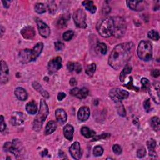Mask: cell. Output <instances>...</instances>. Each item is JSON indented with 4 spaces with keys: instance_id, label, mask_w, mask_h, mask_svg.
<instances>
[{
    "instance_id": "cell-1",
    "label": "cell",
    "mask_w": 160,
    "mask_h": 160,
    "mask_svg": "<svg viewBox=\"0 0 160 160\" xmlns=\"http://www.w3.org/2000/svg\"><path fill=\"white\" fill-rule=\"evenodd\" d=\"M132 42H123L116 46L111 51L108 63L115 70H118L124 66L131 58L134 49Z\"/></svg>"
},
{
    "instance_id": "cell-2",
    "label": "cell",
    "mask_w": 160,
    "mask_h": 160,
    "mask_svg": "<svg viewBox=\"0 0 160 160\" xmlns=\"http://www.w3.org/2000/svg\"><path fill=\"white\" fill-rule=\"evenodd\" d=\"M49 114V109L46 101L41 99L40 101L39 110L34 118L33 122V129L34 131H39L41 129L43 122L46 120Z\"/></svg>"
},
{
    "instance_id": "cell-3",
    "label": "cell",
    "mask_w": 160,
    "mask_h": 160,
    "mask_svg": "<svg viewBox=\"0 0 160 160\" xmlns=\"http://www.w3.org/2000/svg\"><path fill=\"white\" fill-rule=\"evenodd\" d=\"M96 28L102 37L108 38L111 36L114 33V21L112 18H106L99 21Z\"/></svg>"
},
{
    "instance_id": "cell-4",
    "label": "cell",
    "mask_w": 160,
    "mask_h": 160,
    "mask_svg": "<svg viewBox=\"0 0 160 160\" xmlns=\"http://www.w3.org/2000/svg\"><path fill=\"white\" fill-rule=\"evenodd\" d=\"M138 58L144 61H149L152 56V48L151 42L148 41H141L137 48Z\"/></svg>"
},
{
    "instance_id": "cell-5",
    "label": "cell",
    "mask_w": 160,
    "mask_h": 160,
    "mask_svg": "<svg viewBox=\"0 0 160 160\" xmlns=\"http://www.w3.org/2000/svg\"><path fill=\"white\" fill-rule=\"evenodd\" d=\"M3 149L6 152H11L16 157H20L24 152V148L22 142L18 139H14L12 141L6 142L3 146Z\"/></svg>"
},
{
    "instance_id": "cell-6",
    "label": "cell",
    "mask_w": 160,
    "mask_h": 160,
    "mask_svg": "<svg viewBox=\"0 0 160 160\" xmlns=\"http://www.w3.org/2000/svg\"><path fill=\"white\" fill-rule=\"evenodd\" d=\"M114 21V33L113 35L116 38L122 37L126 32V26L125 21L121 17L112 18Z\"/></svg>"
},
{
    "instance_id": "cell-7",
    "label": "cell",
    "mask_w": 160,
    "mask_h": 160,
    "mask_svg": "<svg viewBox=\"0 0 160 160\" xmlns=\"http://www.w3.org/2000/svg\"><path fill=\"white\" fill-rule=\"evenodd\" d=\"M73 19L78 28H86L87 27L86 14L82 9H78L74 12Z\"/></svg>"
},
{
    "instance_id": "cell-8",
    "label": "cell",
    "mask_w": 160,
    "mask_h": 160,
    "mask_svg": "<svg viewBox=\"0 0 160 160\" xmlns=\"http://www.w3.org/2000/svg\"><path fill=\"white\" fill-rule=\"evenodd\" d=\"M109 95L112 100L117 102L126 99L129 96V92L126 90L119 88H113L110 90Z\"/></svg>"
},
{
    "instance_id": "cell-9",
    "label": "cell",
    "mask_w": 160,
    "mask_h": 160,
    "mask_svg": "<svg viewBox=\"0 0 160 160\" xmlns=\"http://www.w3.org/2000/svg\"><path fill=\"white\" fill-rule=\"evenodd\" d=\"M159 82H155L152 84L150 85L149 88H148L149 93L151 96V98L153 101L157 103L158 104H159Z\"/></svg>"
},
{
    "instance_id": "cell-10",
    "label": "cell",
    "mask_w": 160,
    "mask_h": 160,
    "mask_svg": "<svg viewBox=\"0 0 160 160\" xmlns=\"http://www.w3.org/2000/svg\"><path fill=\"white\" fill-rule=\"evenodd\" d=\"M62 60L61 58L58 56L51 60L48 62V68L49 70V72L52 74L56 72L58 70L61 68L62 67Z\"/></svg>"
},
{
    "instance_id": "cell-11",
    "label": "cell",
    "mask_w": 160,
    "mask_h": 160,
    "mask_svg": "<svg viewBox=\"0 0 160 160\" xmlns=\"http://www.w3.org/2000/svg\"><path fill=\"white\" fill-rule=\"evenodd\" d=\"M9 68L6 64V62L1 60V76H0V80H1V84H6L8 80H9Z\"/></svg>"
},
{
    "instance_id": "cell-12",
    "label": "cell",
    "mask_w": 160,
    "mask_h": 160,
    "mask_svg": "<svg viewBox=\"0 0 160 160\" xmlns=\"http://www.w3.org/2000/svg\"><path fill=\"white\" fill-rule=\"evenodd\" d=\"M36 23L38 25V28L40 35L43 38H48L50 34L49 27L41 19H37Z\"/></svg>"
},
{
    "instance_id": "cell-13",
    "label": "cell",
    "mask_w": 160,
    "mask_h": 160,
    "mask_svg": "<svg viewBox=\"0 0 160 160\" xmlns=\"http://www.w3.org/2000/svg\"><path fill=\"white\" fill-rule=\"evenodd\" d=\"M25 121V116L21 112L15 111L12 113L10 122L13 126H19Z\"/></svg>"
},
{
    "instance_id": "cell-14",
    "label": "cell",
    "mask_w": 160,
    "mask_h": 160,
    "mask_svg": "<svg viewBox=\"0 0 160 160\" xmlns=\"http://www.w3.org/2000/svg\"><path fill=\"white\" fill-rule=\"evenodd\" d=\"M71 156L75 159H79L81 158L82 153L80 144L78 142H74L69 149Z\"/></svg>"
},
{
    "instance_id": "cell-15",
    "label": "cell",
    "mask_w": 160,
    "mask_h": 160,
    "mask_svg": "<svg viewBox=\"0 0 160 160\" xmlns=\"http://www.w3.org/2000/svg\"><path fill=\"white\" fill-rule=\"evenodd\" d=\"M89 91L86 88H82V89H79L78 88H74L71 89L69 93L73 96L78 98L79 99H84L88 95Z\"/></svg>"
},
{
    "instance_id": "cell-16",
    "label": "cell",
    "mask_w": 160,
    "mask_h": 160,
    "mask_svg": "<svg viewBox=\"0 0 160 160\" xmlns=\"http://www.w3.org/2000/svg\"><path fill=\"white\" fill-rule=\"evenodd\" d=\"M126 3L128 6L133 11H139L144 9L145 2L144 1H127Z\"/></svg>"
},
{
    "instance_id": "cell-17",
    "label": "cell",
    "mask_w": 160,
    "mask_h": 160,
    "mask_svg": "<svg viewBox=\"0 0 160 160\" xmlns=\"http://www.w3.org/2000/svg\"><path fill=\"white\" fill-rule=\"evenodd\" d=\"M90 116V110L87 106L81 107L78 112V119L81 122L86 121Z\"/></svg>"
},
{
    "instance_id": "cell-18",
    "label": "cell",
    "mask_w": 160,
    "mask_h": 160,
    "mask_svg": "<svg viewBox=\"0 0 160 160\" xmlns=\"http://www.w3.org/2000/svg\"><path fill=\"white\" fill-rule=\"evenodd\" d=\"M22 36L26 39H32L35 36L36 32L34 28L31 26H26L20 31Z\"/></svg>"
},
{
    "instance_id": "cell-19",
    "label": "cell",
    "mask_w": 160,
    "mask_h": 160,
    "mask_svg": "<svg viewBox=\"0 0 160 160\" xmlns=\"http://www.w3.org/2000/svg\"><path fill=\"white\" fill-rule=\"evenodd\" d=\"M20 61L22 63H27L32 61L31 60V49H25L19 52Z\"/></svg>"
},
{
    "instance_id": "cell-20",
    "label": "cell",
    "mask_w": 160,
    "mask_h": 160,
    "mask_svg": "<svg viewBox=\"0 0 160 160\" xmlns=\"http://www.w3.org/2000/svg\"><path fill=\"white\" fill-rule=\"evenodd\" d=\"M55 116L58 122L61 124H64L67 120V114L62 109H58L55 111Z\"/></svg>"
},
{
    "instance_id": "cell-21",
    "label": "cell",
    "mask_w": 160,
    "mask_h": 160,
    "mask_svg": "<svg viewBox=\"0 0 160 160\" xmlns=\"http://www.w3.org/2000/svg\"><path fill=\"white\" fill-rule=\"evenodd\" d=\"M43 49V43L39 42L37 43L32 49H31V60L32 61L36 60L37 58L40 55Z\"/></svg>"
},
{
    "instance_id": "cell-22",
    "label": "cell",
    "mask_w": 160,
    "mask_h": 160,
    "mask_svg": "<svg viewBox=\"0 0 160 160\" xmlns=\"http://www.w3.org/2000/svg\"><path fill=\"white\" fill-rule=\"evenodd\" d=\"M73 132L74 128L72 125L68 124L65 125L63 128V133L64 137L69 141H72L73 139Z\"/></svg>"
},
{
    "instance_id": "cell-23",
    "label": "cell",
    "mask_w": 160,
    "mask_h": 160,
    "mask_svg": "<svg viewBox=\"0 0 160 160\" xmlns=\"http://www.w3.org/2000/svg\"><path fill=\"white\" fill-rule=\"evenodd\" d=\"M14 94L16 98L21 101H25L28 98V93L26 91L21 87H18L15 89Z\"/></svg>"
},
{
    "instance_id": "cell-24",
    "label": "cell",
    "mask_w": 160,
    "mask_h": 160,
    "mask_svg": "<svg viewBox=\"0 0 160 160\" xmlns=\"http://www.w3.org/2000/svg\"><path fill=\"white\" fill-rule=\"evenodd\" d=\"M146 145H147V147H148V149L149 151V156H153V157H155L156 156V154L155 152V148L156 147V141L151 138L150 139H149L147 142H146Z\"/></svg>"
},
{
    "instance_id": "cell-25",
    "label": "cell",
    "mask_w": 160,
    "mask_h": 160,
    "mask_svg": "<svg viewBox=\"0 0 160 160\" xmlns=\"http://www.w3.org/2000/svg\"><path fill=\"white\" fill-rule=\"evenodd\" d=\"M26 110L30 114H35L38 112V106L34 101L28 102L26 105Z\"/></svg>"
},
{
    "instance_id": "cell-26",
    "label": "cell",
    "mask_w": 160,
    "mask_h": 160,
    "mask_svg": "<svg viewBox=\"0 0 160 160\" xmlns=\"http://www.w3.org/2000/svg\"><path fill=\"white\" fill-rule=\"evenodd\" d=\"M82 5L85 7L86 9L89 11L91 13L94 14L96 11V6L94 4L93 1H84L82 2Z\"/></svg>"
},
{
    "instance_id": "cell-27",
    "label": "cell",
    "mask_w": 160,
    "mask_h": 160,
    "mask_svg": "<svg viewBox=\"0 0 160 160\" xmlns=\"http://www.w3.org/2000/svg\"><path fill=\"white\" fill-rule=\"evenodd\" d=\"M81 134L86 138H90L94 137L96 135V132L92 129H90L88 127L83 126L81 129Z\"/></svg>"
},
{
    "instance_id": "cell-28",
    "label": "cell",
    "mask_w": 160,
    "mask_h": 160,
    "mask_svg": "<svg viewBox=\"0 0 160 160\" xmlns=\"http://www.w3.org/2000/svg\"><path fill=\"white\" fill-rule=\"evenodd\" d=\"M32 87L38 91L39 92L42 96H44V98H48L49 95V93L45 91L42 87L41 86V84L39 83H38V82L36 81H34L32 82Z\"/></svg>"
},
{
    "instance_id": "cell-29",
    "label": "cell",
    "mask_w": 160,
    "mask_h": 160,
    "mask_svg": "<svg viewBox=\"0 0 160 160\" xmlns=\"http://www.w3.org/2000/svg\"><path fill=\"white\" fill-rule=\"evenodd\" d=\"M56 128H57V126L56 122L53 121H49L47 123L45 128V132H44L45 134L48 135L52 133L53 132L55 131V130L56 129Z\"/></svg>"
},
{
    "instance_id": "cell-30",
    "label": "cell",
    "mask_w": 160,
    "mask_h": 160,
    "mask_svg": "<svg viewBox=\"0 0 160 160\" xmlns=\"http://www.w3.org/2000/svg\"><path fill=\"white\" fill-rule=\"evenodd\" d=\"M67 68L70 71H75L77 73H79L81 71L82 68L81 64H79L78 62H68L67 64Z\"/></svg>"
},
{
    "instance_id": "cell-31",
    "label": "cell",
    "mask_w": 160,
    "mask_h": 160,
    "mask_svg": "<svg viewBox=\"0 0 160 160\" xmlns=\"http://www.w3.org/2000/svg\"><path fill=\"white\" fill-rule=\"evenodd\" d=\"M69 18H70L69 15H68V14L62 15L59 18V19L58 20V22H57L58 27L59 28H64L65 26H66L67 22L69 20Z\"/></svg>"
},
{
    "instance_id": "cell-32",
    "label": "cell",
    "mask_w": 160,
    "mask_h": 160,
    "mask_svg": "<svg viewBox=\"0 0 160 160\" xmlns=\"http://www.w3.org/2000/svg\"><path fill=\"white\" fill-rule=\"evenodd\" d=\"M132 71V67L130 65L126 64L125 65L124 69L121 72L120 75H119V79L121 82H124L126 78V76L127 74H129Z\"/></svg>"
},
{
    "instance_id": "cell-33",
    "label": "cell",
    "mask_w": 160,
    "mask_h": 160,
    "mask_svg": "<svg viewBox=\"0 0 160 160\" xmlns=\"http://www.w3.org/2000/svg\"><path fill=\"white\" fill-rule=\"evenodd\" d=\"M150 124L152 129L156 131H158L160 128V123H159V118L157 116H154L150 119Z\"/></svg>"
},
{
    "instance_id": "cell-34",
    "label": "cell",
    "mask_w": 160,
    "mask_h": 160,
    "mask_svg": "<svg viewBox=\"0 0 160 160\" xmlns=\"http://www.w3.org/2000/svg\"><path fill=\"white\" fill-rule=\"evenodd\" d=\"M96 69V64L92 63L91 64H89L87 66L85 71H86V73L89 76H92L94 74V73L95 72Z\"/></svg>"
},
{
    "instance_id": "cell-35",
    "label": "cell",
    "mask_w": 160,
    "mask_h": 160,
    "mask_svg": "<svg viewBox=\"0 0 160 160\" xmlns=\"http://www.w3.org/2000/svg\"><path fill=\"white\" fill-rule=\"evenodd\" d=\"M35 11L38 14H43L46 12V8L44 4L38 2L34 6Z\"/></svg>"
},
{
    "instance_id": "cell-36",
    "label": "cell",
    "mask_w": 160,
    "mask_h": 160,
    "mask_svg": "<svg viewBox=\"0 0 160 160\" xmlns=\"http://www.w3.org/2000/svg\"><path fill=\"white\" fill-rule=\"evenodd\" d=\"M148 36L149 39L153 40V41H158L159 39V35L158 31L152 29L148 33Z\"/></svg>"
},
{
    "instance_id": "cell-37",
    "label": "cell",
    "mask_w": 160,
    "mask_h": 160,
    "mask_svg": "<svg viewBox=\"0 0 160 160\" xmlns=\"http://www.w3.org/2000/svg\"><path fill=\"white\" fill-rule=\"evenodd\" d=\"M116 103H117L116 108H117V111H118V114L121 116H126V111H125L124 106L121 102V101L117 102Z\"/></svg>"
},
{
    "instance_id": "cell-38",
    "label": "cell",
    "mask_w": 160,
    "mask_h": 160,
    "mask_svg": "<svg viewBox=\"0 0 160 160\" xmlns=\"http://www.w3.org/2000/svg\"><path fill=\"white\" fill-rule=\"evenodd\" d=\"M74 35V32L72 30H69V31H66L63 34L62 38L64 40L68 41H70L73 38Z\"/></svg>"
},
{
    "instance_id": "cell-39",
    "label": "cell",
    "mask_w": 160,
    "mask_h": 160,
    "mask_svg": "<svg viewBox=\"0 0 160 160\" xmlns=\"http://www.w3.org/2000/svg\"><path fill=\"white\" fill-rule=\"evenodd\" d=\"M104 149L100 146H96L93 149V154L95 156H100L103 154Z\"/></svg>"
},
{
    "instance_id": "cell-40",
    "label": "cell",
    "mask_w": 160,
    "mask_h": 160,
    "mask_svg": "<svg viewBox=\"0 0 160 160\" xmlns=\"http://www.w3.org/2000/svg\"><path fill=\"white\" fill-rule=\"evenodd\" d=\"M98 47L99 48V50L100 51V52H101L102 54H106L107 51H108V47L106 46V44L104 43H99L98 45Z\"/></svg>"
},
{
    "instance_id": "cell-41",
    "label": "cell",
    "mask_w": 160,
    "mask_h": 160,
    "mask_svg": "<svg viewBox=\"0 0 160 160\" xmlns=\"http://www.w3.org/2000/svg\"><path fill=\"white\" fill-rule=\"evenodd\" d=\"M146 149L144 147L140 148L137 151V156L139 158H144L146 156Z\"/></svg>"
},
{
    "instance_id": "cell-42",
    "label": "cell",
    "mask_w": 160,
    "mask_h": 160,
    "mask_svg": "<svg viewBox=\"0 0 160 160\" xmlns=\"http://www.w3.org/2000/svg\"><path fill=\"white\" fill-rule=\"evenodd\" d=\"M111 136V134L109 133H105V134H102L101 135H98V136H96L92 139V141H98L100 139H106L107 138H109Z\"/></svg>"
},
{
    "instance_id": "cell-43",
    "label": "cell",
    "mask_w": 160,
    "mask_h": 160,
    "mask_svg": "<svg viewBox=\"0 0 160 160\" xmlns=\"http://www.w3.org/2000/svg\"><path fill=\"white\" fill-rule=\"evenodd\" d=\"M141 82L142 85V88L144 89H148L151 85L149 81L146 78H142L141 80Z\"/></svg>"
},
{
    "instance_id": "cell-44",
    "label": "cell",
    "mask_w": 160,
    "mask_h": 160,
    "mask_svg": "<svg viewBox=\"0 0 160 160\" xmlns=\"http://www.w3.org/2000/svg\"><path fill=\"white\" fill-rule=\"evenodd\" d=\"M143 106L144 109L146 110V112H149L151 110V102H150V99H147L145 100L143 102Z\"/></svg>"
},
{
    "instance_id": "cell-45",
    "label": "cell",
    "mask_w": 160,
    "mask_h": 160,
    "mask_svg": "<svg viewBox=\"0 0 160 160\" xmlns=\"http://www.w3.org/2000/svg\"><path fill=\"white\" fill-rule=\"evenodd\" d=\"M64 44L61 41H56L54 42V48L56 51H61L64 48Z\"/></svg>"
},
{
    "instance_id": "cell-46",
    "label": "cell",
    "mask_w": 160,
    "mask_h": 160,
    "mask_svg": "<svg viewBox=\"0 0 160 160\" xmlns=\"http://www.w3.org/2000/svg\"><path fill=\"white\" fill-rule=\"evenodd\" d=\"M124 86H126L127 87L128 89H133V90H136V91H138V88L134 87L133 86V84H132V77H129V82L127 84H124Z\"/></svg>"
},
{
    "instance_id": "cell-47",
    "label": "cell",
    "mask_w": 160,
    "mask_h": 160,
    "mask_svg": "<svg viewBox=\"0 0 160 160\" xmlns=\"http://www.w3.org/2000/svg\"><path fill=\"white\" fill-rule=\"evenodd\" d=\"M112 151L114 153H115L117 155H119L122 152V149L118 144H114L112 146Z\"/></svg>"
},
{
    "instance_id": "cell-48",
    "label": "cell",
    "mask_w": 160,
    "mask_h": 160,
    "mask_svg": "<svg viewBox=\"0 0 160 160\" xmlns=\"http://www.w3.org/2000/svg\"><path fill=\"white\" fill-rule=\"evenodd\" d=\"M49 4L48 6V9H49V11L51 13H53L56 11V4H54V1H51L49 2Z\"/></svg>"
},
{
    "instance_id": "cell-49",
    "label": "cell",
    "mask_w": 160,
    "mask_h": 160,
    "mask_svg": "<svg viewBox=\"0 0 160 160\" xmlns=\"http://www.w3.org/2000/svg\"><path fill=\"white\" fill-rule=\"evenodd\" d=\"M4 117L2 115H1V118H0V128H1V131L2 132L6 129V124L4 121Z\"/></svg>"
},
{
    "instance_id": "cell-50",
    "label": "cell",
    "mask_w": 160,
    "mask_h": 160,
    "mask_svg": "<svg viewBox=\"0 0 160 160\" xmlns=\"http://www.w3.org/2000/svg\"><path fill=\"white\" fill-rule=\"evenodd\" d=\"M151 76L154 78H158L159 76V70L158 69H153L152 71H151Z\"/></svg>"
},
{
    "instance_id": "cell-51",
    "label": "cell",
    "mask_w": 160,
    "mask_h": 160,
    "mask_svg": "<svg viewBox=\"0 0 160 160\" xmlns=\"http://www.w3.org/2000/svg\"><path fill=\"white\" fill-rule=\"evenodd\" d=\"M66 96V94L65 93H64V92H59V93L58 94V99L59 101H62Z\"/></svg>"
},
{
    "instance_id": "cell-52",
    "label": "cell",
    "mask_w": 160,
    "mask_h": 160,
    "mask_svg": "<svg viewBox=\"0 0 160 160\" xmlns=\"http://www.w3.org/2000/svg\"><path fill=\"white\" fill-rule=\"evenodd\" d=\"M69 84H70V85L72 86H74L77 85V81H76V79L74 78H72L71 79H70V80H69Z\"/></svg>"
},
{
    "instance_id": "cell-53",
    "label": "cell",
    "mask_w": 160,
    "mask_h": 160,
    "mask_svg": "<svg viewBox=\"0 0 160 160\" xmlns=\"http://www.w3.org/2000/svg\"><path fill=\"white\" fill-rule=\"evenodd\" d=\"M110 11H111V8L107 6L106 7H105V9H103L102 12L104 14H108L110 12Z\"/></svg>"
},
{
    "instance_id": "cell-54",
    "label": "cell",
    "mask_w": 160,
    "mask_h": 160,
    "mask_svg": "<svg viewBox=\"0 0 160 160\" xmlns=\"http://www.w3.org/2000/svg\"><path fill=\"white\" fill-rule=\"evenodd\" d=\"M48 149H44L42 152H41V154L42 156H46V155H48Z\"/></svg>"
},
{
    "instance_id": "cell-55",
    "label": "cell",
    "mask_w": 160,
    "mask_h": 160,
    "mask_svg": "<svg viewBox=\"0 0 160 160\" xmlns=\"http://www.w3.org/2000/svg\"><path fill=\"white\" fill-rule=\"evenodd\" d=\"M2 4H4V8H9V5L8 4V1H2Z\"/></svg>"
},
{
    "instance_id": "cell-56",
    "label": "cell",
    "mask_w": 160,
    "mask_h": 160,
    "mask_svg": "<svg viewBox=\"0 0 160 160\" xmlns=\"http://www.w3.org/2000/svg\"><path fill=\"white\" fill-rule=\"evenodd\" d=\"M4 30H5V29L3 28L2 26H1V36H2V34H3V31H4Z\"/></svg>"
}]
</instances>
